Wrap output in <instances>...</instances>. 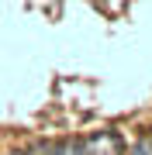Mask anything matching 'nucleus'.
I'll return each mask as SVG.
<instances>
[{
    "label": "nucleus",
    "mask_w": 152,
    "mask_h": 155,
    "mask_svg": "<svg viewBox=\"0 0 152 155\" xmlns=\"http://www.w3.org/2000/svg\"><path fill=\"white\" fill-rule=\"evenodd\" d=\"M59 155H86V148H83V141H66L59 148Z\"/></svg>",
    "instance_id": "1"
},
{
    "label": "nucleus",
    "mask_w": 152,
    "mask_h": 155,
    "mask_svg": "<svg viewBox=\"0 0 152 155\" xmlns=\"http://www.w3.org/2000/svg\"><path fill=\"white\" fill-rule=\"evenodd\" d=\"M135 155H152V152H149V141H142L138 148H135Z\"/></svg>",
    "instance_id": "2"
}]
</instances>
